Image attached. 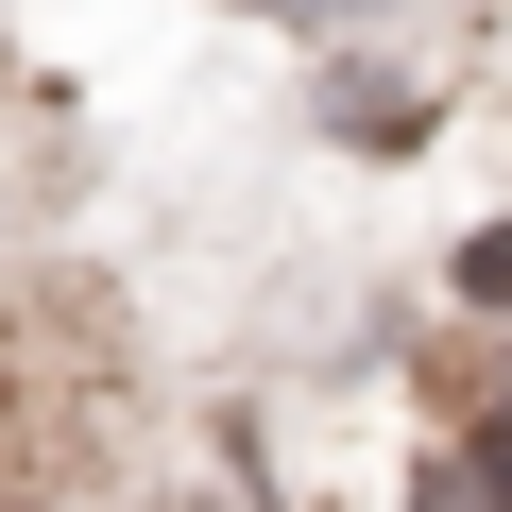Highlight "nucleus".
Listing matches in <instances>:
<instances>
[{
	"instance_id": "obj_1",
	"label": "nucleus",
	"mask_w": 512,
	"mask_h": 512,
	"mask_svg": "<svg viewBox=\"0 0 512 512\" xmlns=\"http://www.w3.org/2000/svg\"><path fill=\"white\" fill-rule=\"evenodd\" d=\"M461 291H478V308L512 325V222H478V239H461Z\"/></svg>"
},
{
	"instance_id": "obj_2",
	"label": "nucleus",
	"mask_w": 512,
	"mask_h": 512,
	"mask_svg": "<svg viewBox=\"0 0 512 512\" xmlns=\"http://www.w3.org/2000/svg\"><path fill=\"white\" fill-rule=\"evenodd\" d=\"M291 18H325V0H291Z\"/></svg>"
}]
</instances>
